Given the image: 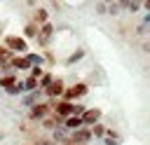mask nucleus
Instances as JSON below:
<instances>
[{"label": "nucleus", "instance_id": "obj_12", "mask_svg": "<svg viewBox=\"0 0 150 145\" xmlns=\"http://www.w3.org/2000/svg\"><path fill=\"white\" fill-rule=\"evenodd\" d=\"M9 65H12V68H19V70H21V68H28L30 63H28L26 58H19V56H14V58L9 61Z\"/></svg>", "mask_w": 150, "mask_h": 145}, {"label": "nucleus", "instance_id": "obj_19", "mask_svg": "<svg viewBox=\"0 0 150 145\" xmlns=\"http://www.w3.org/2000/svg\"><path fill=\"white\" fill-rule=\"evenodd\" d=\"M120 7H124V9H129V12H136V9L141 7V2H120Z\"/></svg>", "mask_w": 150, "mask_h": 145}, {"label": "nucleus", "instance_id": "obj_27", "mask_svg": "<svg viewBox=\"0 0 150 145\" xmlns=\"http://www.w3.org/2000/svg\"><path fill=\"white\" fill-rule=\"evenodd\" d=\"M0 140H2V133H0Z\"/></svg>", "mask_w": 150, "mask_h": 145}, {"label": "nucleus", "instance_id": "obj_14", "mask_svg": "<svg viewBox=\"0 0 150 145\" xmlns=\"http://www.w3.org/2000/svg\"><path fill=\"white\" fill-rule=\"evenodd\" d=\"M82 56H84V51H82V49H77L75 54H70V56L66 58V65H73V63H75V61H80Z\"/></svg>", "mask_w": 150, "mask_h": 145}, {"label": "nucleus", "instance_id": "obj_24", "mask_svg": "<svg viewBox=\"0 0 150 145\" xmlns=\"http://www.w3.org/2000/svg\"><path fill=\"white\" fill-rule=\"evenodd\" d=\"M96 12H98V14H103V12H108V7H105L103 2H98V5H96Z\"/></svg>", "mask_w": 150, "mask_h": 145}, {"label": "nucleus", "instance_id": "obj_17", "mask_svg": "<svg viewBox=\"0 0 150 145\" xmlns=\"http://www.w3.org/2000/svg\"><path fill=\"white\" fill-rule=\"evenodd\" d=\"M52 82H54V77H52V75H49V72H45V75H42V77H40V82H38V84H40V87H42V89H47V87H49V84H52Z\"/></svg>", "mask_w": 150, "mask_h": 145}, {"label": "nucleus", "instance_id": "obj_20", "mask_svg": "<svg viewBox=\"0 0 150 145\" xmlns=\"http://www.w3.org/2000/svg\"><path fill=\"white\" fill-rule=\"evenodd\" d=\"M35 87H38V80H33V77H28V80L23 82V89H26V91H33Z\"/></svg>", "mask_w": 150, "mask_h": 145}, {"label": "nucleus", "instance_id": "obj_4", "mask_svg": "<svg viewBox=\"0 0 150 145\" xmlns=\"http://www.w3.org/2000/svg\"><path fill=\"white\" fill-rule=\"evenodd\" d=\"M89 140H91V131L84 129V126L77 129V131H73V136H70V143L73 145H87Z\"/></svg>", "mask_w": 150, "mask_h": 145}, {"label": "nucleus", "instance_id": "obj_3", "mask_svg": "<svg viewBox=\"0 0 150 145\" xmlns=\"http://www.w3.org/2000/svg\"><path fill=\"white\" fill-rule=\"evenodd\" d=\"M84 94H87V84H82V82H80V84H75V87L66 89V91H63V98L70 103V101H75V98H82Z\"/></svg>", "mask_w": 150, "mask_h": 145}, {"label": "nucleus", "instance_id": "obj_21", "mask_svg": "<svg viewBox=\"0 0 150 145\" xmlns=\"http://www.w3.org/2000/svg\"><path fill=\"white\" fill-rule=\"evenodd\" d=\"M2 61H12L9 49H7V47H0V65H2Z\"/></svg>", "mask_w": 150, "mask_h": 145}, {"label": "nucleus", "instance_id": "obj_22", "mask_svg": "<svg viewBox=\"0 0 150 145\" xmlns=\"http://www.w3.org/2000/svg\"><path fill=\"white\" fill-rule=\"evenodd\" d=\"M42 75H45V72H42V68H40V65H35V68L30 70V77H33V80H40Z\"/></svg>", "mask_w": 150, "mask_h": 145}, {"label": "nucleus", "instance_id": "obj_13", "mask_svg": "<svg viewBox=\"0 0 150 145\" xmlns=\"http://www.w3.org/2000/svg\"><path fill=\"white\" fill-rule=\"evenodd\" d=\"M35 23H38V26H40V23H42V26L47 23V9H38V12H35Z\"/></svg>", "mask_w": 150, "mask_h": 145}, {"label": "nucleus", "instance_id": "obj_23", "mask_svg": "<svg viewBox=\"0 0 150 145\" xmlns=\"http://www.w3.org/2000/svg\"><path fill=\"white\" fill-rule=\"evenodd\" d=\"M108 12H110V14H117V12H120V2H110V5H108Z\"/></svg>", "mask_w": 150, "mask_h": 145}, {"label": "nucleus", "instance_id": "obj_25", "mask_svg": "<svg viewBox=\"0 0 150 145\" xmlns=\"http://www.w3.org/2000/svg\"><path fill=\"white\" fill-rule=\"evenodd\" d=\"M105 145H117V143H115V138H105Z\"/></svg>", "mask_w": 150, "mask_h": 145}, {"label": "nucleus", "instance_id": "obj_6", "mask_svg": "<svg viewBox=\"0 0 150 145\" xmlns=\"http://www.w3.org/2000/svg\"><path fill=\"white\" fill-rule=\"evenodd\" d=\"M98 119H101V110L98 108H89V110H84V115H82V124H87V126H96L98 124Z\"/></svg>", "mask_w": 150, "mask_h": 145}, {"label": "nucleus", "instance_id": "obj_9", "mask_svg": "<svg viewBox=\"0 0 150 145\" xmlns=\"http://www.w3.org/2000/svg\"><path fill=\"white\" fill-rule=\"evenodd\" d=\"M63 126L66 129H70V131H77V129H82L84 124H82V117H68V119H63Z\"/></svg>", "mask_w": 150, "mask_h": 145}, {"label": "nucleus", "instance_id": "obj_7", "mask_svg": "<svg viewBox=\"0 0 150 145\" xmlns=\"http://www.w3.org/2000/svg\"><path fill=\"white\" fill-rule=\"evenodd\" d=\"M63 91H66V87H63L61 80H54V82L45 89V94H47L49 98H59V96H63Z\"/></svg>", "mask_w": 150, "mask_h": 145}, {"label": "nucleus", "instance_id": "obj_1", "mask_svg": "<svg viewBox=\"0 0 150 145\" xmlns=\"http://www.w3.org/2000/svg\"><path fill=\"white\" fill-rule=\"evenodd\" d=\"M5 47H7L9 51H26V49H28L26 40L19 37V35H7V37H5Z\"/></svg>", "mask_w": 150, "mask_h": 145}, {"label": "nucleus", "instance_id": "obj_16", "mask_svg": "<svg viewBox=\"0 0 150 145\" xmlns=\"http://www.w3.org/2000/svg\"><path fill=\"white\" fill-rule=\"evenodd\" d=\"M26 61L35 68V65H40V63H42V56H40V54H28V56H26Z\"/></svg>", "mask_w": 150, "mask_h": 145}, {"label": "nucleus", "instance_id": "obj_8", "mask_svg": "<svg viewBox=\"0 0 150 145\" xmlns=\"http://www.w3.org/2000/svg\"><path fill=\"white\" fill-rule=\"evenodd\" d=\"M47 110H49V105H47V103H35V105L30 108L28 117H30V119H40V117H45V115H47Z\"/></svg>", "mask_w": 150, "mask_h": 145}, {"label": "nucleus", "instance_id": "obj_18", "mask_svg": "<svg viewBox=\"0 0 150 145\" xmlns=\"http://www.w3.org/2000/svg\"><path fill=\"white\" fill-rule=\"evenodd\" d=\"M21 91H26V89H23V82H16L14 87L7 89V94H12V96H16V94H21Z\"/></svg>", "mask_w": 150, "mask_h": 145}, {"label": "nucleus", "instance_id": "obj_26", "mask_svg": "<svg viewBox=\"0 0 150 145\" xmlns=\"http://www.w3.org/2000/svg\"><path fill=\"white\" fill-rule=\"evenodd\" d=\"M143 7H145V9H150V0H148V2H145V5H143Z\"/></svg>", "mask_w": 150, "mask_h": 145}, {"label": "nucleus", "instance_id": "obj_10", "mask_svg": "<svg viewBox=\"0 0 150 145\" xmlns=\"http://www.w3.org/2000/svg\"><path fill=\"white\" fill-rule=\"evenodd\" d=\"M23 33H26L28 37H38V33H40V26H38L35 21H30V23H28V26L23 28Z\"/></svg>", "mask_w": 150, "mask_h": 145}, {"label": "nucleus", "instance_id": "obj_28", "mask_svg": "<svg viewBox=\"0 0 150 145\" xmlns=\"http://www.w3.org/2000/svg\"><path fill=\"white\" fill-rule=\"evenodd\" d=\"M0 68H2V65H0Z\"/></svg>", "mask_w": 150, "mask_h": 145}, {"label": "nucleus", "instance_id": "obj_5", "mask_svg": "<svg viewBox=\"0 0 150 145\" xmlns=\"http://www.w3.org/2000/svg\"><path fill=\"white\" fill-rule=\"evenodd\" d=\"M52 35H54V26H52V23H45V26H40V33H38V37H35V40H38V44H40V47H45V44L49 42V37H52Z\"/></svg>", "mask_w": 150, "mask_h": 145}, {"label": "nucleus", "instance_id": "obj_2", "mask_svg": "<svg viewBox=\"0 0 150 145\" xmlns=\"http://www.w3.org/2000/svg\"><path fill=\"white\" fill-rule=\"evenodd\" d=\"M52 105L56 108V115H59V117H63V119H68V117H73V115H75V103L59 101V103H52Z\"/></svg>", "mask_w": 150, "mask_h": 145}, {"label": "nucleus", "instance_id": "obj_11", "mask_svg": "<svg viewBox=\"0 0 150 145\" xmlns=\"http://www.w3.org/2000/svg\"><path fill=\"white\" fill-rule=\"evenodd\" d=\"M14 84H16L14 75H2V77H0V87H2V89H9V87H14Z\"/></svg>", "mask_w": 150, "mask_h": 145}, {"label": "nucleus", "instance_id": "obj_15", "mask_svg": "<svg viewBox=\"0 0 150 145\" xmlns=\"http://www.w3.org/2000/svg\"><path fill=\"white\" fill-rule=\"evenodd\" d=\"M105 133H108V129H105L103 124H96L94 131H91V136H96V138H105Z\"/></svg>", "mask_w": 150, "mask_h": 145}]
</instances>
